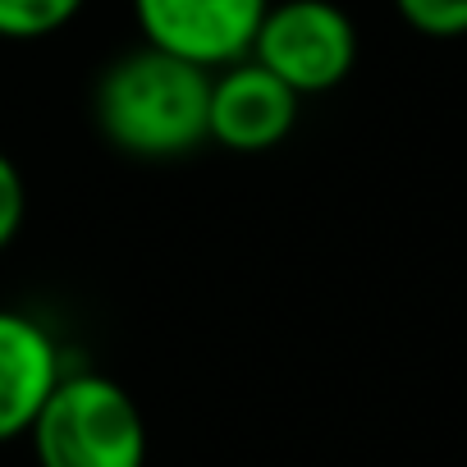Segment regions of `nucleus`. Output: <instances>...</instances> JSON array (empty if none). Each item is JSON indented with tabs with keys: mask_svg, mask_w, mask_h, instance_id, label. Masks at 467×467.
<instances>
[{
	"mask_svg": "<svg viewBox=\"0 0 467 467\" xmlns=\"http://www.w3.org/2000/svg\"><path fill=\"white\" fill-rule=\"evenodd\" d=\"M248 56L298 97H317L353 74L358 28L335 0H271Z\"/></svg>",
	"mask_w": 467,
	"mask_h": 467,
	"instance_id": "obj_3",
	"label": "nucleus"
},
{
	"mask_svg": "<svg viewBox=\"0 0 467 467\" xmlns=\"http://www.w3.org/2000/svg\"><path fill=\"white\" fill-rule=\"evenodd\" d=\"M37 467H147V421L101 371H65L33 421Z\"/></svg>",
	"mask_w": 467,
	"mask_h": 467,
	"instance_id": "obj_2",
	"label": "nucleus"
},
{
	"mask_svg": "<svg viewBox=\"0 0 467 467\" xmlns=\"http://www.w3.org/2000/svg\"><path fill=\"white\" fill-rule=\"evenodd\" d=\"M65 376L51 330L15 307H0V444L33 431L42 403Z\"/></svg>",
	"mask_w": 467,
	"mask_h": 467,
	"instance_id": "obj_6",
	"label": "nucleus"
},
{
	"mask_svg": "<svg viewBox=\"0 0 467 467\" xmlns=\"http://www.w3.org/2000/svg\"><path fill=\"white\" fill-rule=\"evenodd\" d=\"M266 5L271 0H133V19L147 47L215 74L253 51Z\"/></svg>",
	"mask_w": 467,
	"mask_h": 467,
	"instance_id": "obj_4",
	"label": "nucleus"
},
{
	"mask_svg": "<svg viewBox=\"0 0 467 467\" xmlns=\"http://www.w3.org/2000/svg\"><path fill=\"white\" fill-rule=\"evenodd\" d=\"M24 215H28V183H24L19 165L0 151V253L19 239Z\"/></svg>",
	"mask_w": 467,
	"mask_h": 467,
	"instance_id": "obj_9",
	"label": "nucleus"
},
{
	"mask_svg": "<svg viewBox=\"0 0 467 467\" xmlns=\"http://www.w3.org/2000/svg\"><path fill=\"white\" fill-rule=\"evenodd\" d=\"M206 97L211 69L142 42L101 69L92 115L106 142L124 156L170 161L206 142Z\"/></svg>",
	"mask_w": 467,
	"mask_h": 467,
	"instance_id": "obj_1",
	"label": "nucleus"
},
{
	"mask_svg": "<svg viewBox=\"0 0 467 467\" xmlns=\"http://www.w3.org/2000/svg\"><path fill=\"white\" fill-rule=\"evenodd\" d=\"M394 10L421 37H467V0H394Z\"/></svg>",
	"mask_w": 467,
	"mask_h": 467,
	"instance_id": "obj_8",
	"label": "nucleus"
},
{
	"mask_svg": "<svg viewBox=\"0 0 467 467\" xmlns=\"http://www.w3.org/2000/svg\"><path fill=\"white\" fill-rule=\"evenodd\" d=\"M83 0H0V37L5 42H42L74 24Z\"/></svg>",
	"mask_w": 467,
	"mask_h": 467,
	"instance_id": "obj_7",
	"label": "nucleus"
},
{
	"mask_svg": "<svg viewBox=\"0 0 467 467\" xmlns=\"http://www.w3.org/2000/svg\"><path fill=\"white\" fill-rule=\"evenodd\" d=\"M298 92L285 88L266 65L253 56L234 60L211 74V97H206V138L220 142L224 151L257 156L280 147L294 124H298Z\"/></svg>",
	"mask_w": 467,
	"mask_h": 467,
	"instance_id": "obj_5",
	"label": "nucleus"
}]
</instances>
